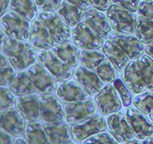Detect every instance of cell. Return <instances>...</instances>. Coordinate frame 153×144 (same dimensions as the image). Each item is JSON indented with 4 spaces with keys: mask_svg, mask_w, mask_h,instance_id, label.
Wrapping results in <instances>:
<instances>
[{
    "mask_svg": "<svg viewBox=\"0 0 153 144\" xmlns=\"http://www.w3.org/2000/svg\"><path fill=\"white\" fill-rule=\"evenodd\" d=\"M1 52L9 58L16 71L28 69L38 61L36 51L25 41L8 37L1 45Z\"/></svg>",
    "mask_w": 153,
    "mask_h": 144,
    "instance_id": "cell-1",
    "label": "cell"
},
{
    "mask_svg": "<svg viewBox=\"0 0 153 144\" xmlns=\"http://www.w3.org/2000/svg\"><path fill=\"white\" fill-rule=\"evenodd\" d=\"M106 15L114 31L124 34L135 33L137 21L135 12L113 4L106 11Z\"/></svg>",
    "mask_w": 153,
    "mask_h": 144,
    "instance_id": "cell-2",
    "label": "cell"
},
{
    "mask_svg": "<svg viewBox=\"0 0 153 144\" xmlns=\"http://www.w3.org/2000/svg\"><path fill=\"white\" fill-rule=\"evenodd\" d=\"M38 61L57 82H63L73 77V68L56 55L51 49L41 51L38 55Z\"/></svg>",
    "mask_w": 153,
    "mask_h": 144,
    "instance_id": "cell-3",
    "label": "cell"
},
{
    "mask_svg": "<svg viewBox=\"0 0 153 144\" xmlns=\"http://www.w3.org/2000/svg\"><path fill=\"white\" fill-rule=\"evenodd\" d=\"M37 19L48 30L55 43H66L71 41V29L57 12L42 11Z\"/></svg>",
    "mask_w": 153,
    "mask_h": 144,
    "instance_id": "cell-4",
    "label": "cell"
},
{
    "mask_svg": "<svg viewBox=\"0 0 153 144\" xmlns=\"http://www.w3.org/2000/svg\"><path fill=\"white\" fill-rule=\"evenodd\" d=\"M30 22L12 10L1 16V26L8 37L22 41L29 39Z\"/></svg>",
    "mask_w": 153,
    "mask_h": 144,
    "instance_id": "cell-5",
    "label": "cell"
},
{
    "mask_svg": "<svg viewBox=\"0 0 153 144\" xmlns=\"http://www.w3.org/2000/svg\"><path fill=\"white\" fill-rule=\"evenodd\" d=\"M103 39L84 21L71 28V41L80 49L99 50L103 47Z\"/></svg>",
    "mask_w": 153,
    "mask_h": 144,
    "instance_id": "cell-6",
    "label": "cell"
},
{
    "mask_svg": "<svg viewBox=\"0 0 153 144\" xmlns=\"http://www.w3.org/2000/svg\"><path fill=\"white\" fill-rule=\"evenodd\" d=\"M63 107L65 110V120L70 126L83 121L98 112L95 100L91 97L77 102L65 103Z\"/></svg>",
    "mask_w": 153,
    "mask_h": 144,
    "instance_id": "cell-7",
    "label": "cell"
},
{
    "mask_svg": "<svg viewBox=\"0 0 153 144\" xmlns=\"http://www.w3.org/2000/svg\"><path fill=\"white\" fill-rule=\"evenodd\" d=\"M102 114H95L71 127L74 140L82 143L91 136L106 131L107 128L106 117Z\"/></svg>",
    "mask_w": 153,
    "mask_h": 144,
    "instance_id": "cell-8",
    "label": "cell"
},
{
    "mask_svg": "<svg viewBox=\"0 0 153 144\" xmlns=\"http://www.w3.org/2000/svg\"><path fill=\"white\" fill-rule=\"evenodd\" d=\"M124 114L137 139L143 140L153 135V122L146 113L136 107H127Z\"/></svg>",
    "mask_w": 153,
    "mask_h": 144,
    "instance_id": "cell-9",
    "label": "cell"
},
{
    "mask_svg": "<svg viewBox=\"0 0 153 144\" xmlns=\"http://www.w3.org/2000/svg\"><path fill=\"white\" fill-rule=\"evenodd\" d=\"M41 120L43 123H58L65 120V110L57 95L40 94Z\"/></svg>",
    "mask_w": 153,
    "mask_h": 144,
    "instance_id": "cell-10",
    "label": "cell"
},
{
    "mask_svg": "<svg viewBox=\"0 0 153 144\" xmlns=\"http://www.w3.org/2000/svg\"><path fill=\"white\" fill-rule=\"evenodd\" d=\"M38 94H51L56 92L57 84L48 71L38 61L27 69Z\"/></svg>",
    "mask_w": 153,
    "mask_h": 144,
    "instance_id": "cell-11",
    "label": "cell"
},
{
    "mask_svg": "<svg viewBox=\"0 0 153 144\" xmlns=\"http://www.w3.org/2000/svg\"><path fill=\"white\" fill-rule=\"evenodd\" d=\"M94 100L99 113L105 116L120 110L123 106L118 90L114 85L110 84L105 85L102 90L96 94Z\"/></svg>",
    "mask_w": 153,
    "mask_h": 144,
    "instance_id": "cell-12",
    "label": "cell"
},
{
    "mask_svg": "<svg viewBox=\"0 0 153 144\" xmlns=\"http://www.w3.org/2000/svg\"><path fill=\"white\" fill-rule=\"evenodd\" d=\"M106 120L107 129L120 143H126L136 138L132 127L123 112L119 110L110 113L106 116Z\"/></svg>",
    "mask_w": 153,
    "mask_h": 144,
    "instance_id": "cell-13",
    "label": "cell"
},
{
    "mask_svg": "<svg viewBox=\"0 0 153 144\" xmlns=\"http://www.w3.org/2000/svg\"><path fill=\"white\" fill-rule=\"evenodd\" d=\"M73 78L91 96H95L105 86V83L98 76L95 70L84 65H77L74 70Z\"/></svg>",
    "mask_w": 153,
    "mask_h": 144,
    "instance_id": "cell-14",
    "label": "cell"
},
{
    "mask_svg": "<svg viewBox=\"0 0 153 144\" xmlns=\"http://www.w3.org/2000/svg\"><path fill=\"white\" fill-rule=\"evenodd\" d=\"M108 38L117 43L128 54L130 60H136L145 51L144 44L133 34L120 33L113 30Z\"/></svg>",
    "mask_w": 153,
    "mask_h": 144,
    "instance_id": "cell-15",
    "label": "cell"
},
{
    "mask_svg": "<svg viewBox=\"0 0 153 144\" xmlns=\"http://www.w3.org/2000/svg\"><path fill=\"white\" fill-rule=\"evenodd\" d=\"M0 126L14 137H23L26 129V120L16 108L1 111Z\"/></svg>",
    "mask_w": 153,
    "mask_h": 144,
    "instance_id": "cell-16",
    "label": "cell"
},
{
    "mask_svg": "<svg viewBox=\"0 0 153 144\" xmlns=\"http://www.w3.org/2000/svg\"><path fill=\"white\" fill-rule=\"evenodd\" d=\"M121 78L134 95L148 90L137 61L135 60H131L121 71Z\"/></svg>",
    "mask_w": 153,
    "mask_h": 144,
    "instance_id": "cell-17",
    "label": "cell"
},
{
    "mask_svg": "<svg viewBox=\"0 0 153 144\" xmlns=\"http://www.w3.org/2000/svg\"><path fill=\"white\" fill-rule=\"evenodd\" d=\"M56 95L63 104L84 101L91 97L74 79L61 82L56 90Z\"/></svg>",
    "mask_w": 153,
    "mask_h": 144,
    "instance_id": "cell-18",
    "label": "cell"
},
{
    "mask_svg": "<svg viewBox=\"0 0 153 144\" xmlns=\"http://www.w3.org/2000/svg\"><path fill=\"white\" fill-rule=\"evenodd\" d=\"M29 43L36 51L49 50L54 45V41L48 30L39 19H35L31 25Z\"/></svg>",
    "mask_w": 153,
    "mask_h": 144,
    "instance_id": "cell-19",
    "label": "cell"
},
{
    "mask_svg": "<svg viewBox=\"0 0 153 144\" xmlns=\"http://www.w3.org/2000/svg\"><path fill=\"white\" fill-rule=\"evenodd\" d=\"M83 21L91 26L103 38H108L113 29L106 15H104L102 11L93 6L84 11Z\"/></svg>",
    "mask_w": 153,
    "mask_h": 144,
    "instance_id": "cell-20",
    "label": "cell"
},
{
    "mask_svg": "<svg viewBox=\"0 0 153 144\" xmlns=\"http://www.w3.org/2000/svg\"><path fill=\"white\" fill-rule=\"evenodd\" d=\"M38 94H31L18 97L16 109L27 122L41 120L40 103Z\"/></svg>",
    "mask_w": 153,
    "mask_h": 144,
    "instance_id": "cell-21",
    "label": "cell"
},
{
    "mask_svg": "<svg viewBox=\"0 0 153 144\" xmlns=\"http://www.w3.org/2000/svg\"><path fill=\"white\" fill-rule=\"evenodd\" d=\"M51 143H71L73 136L71 128L66 121L58 123H44Z\"/></svg>",
    "mask_w": 153,
    "mask_h": 144,
    "instance_id": "cell-22",
    "label": "cell"
},
{
    "mask_svg": "<svg viewBox=\"0 0 153 144\" xmlns=\"http://www.w3.org/2000/svg\"><path fill=\"white\" fill-rule=\"evenodd\" d=\"M102 51L118 71H122L130 61L128 54L117 43L109 38L103 43Z\"/></svg>",
    "mask_w": 153,
    "mask_h": 144,
    "instance_id": "cell-23",
    "label": "cell"
},
{
    "mask_svg": "<svg viewBox=\"0 0 153 144\" xmlns=\"http://www.w3.org/2000/svg\"><path fill=\"white\" fill-rule=\"evenodd\" d=\"M12 92L16 97L35 94V86L27 71H19L9 85Z\"/></svg>",
    "mask_w": 153,
    "mask_h": 144,
    "instance_id": "cell-24",
    "label": "cell"
},
{
    "mask_svg": "<svg viewBox=\"0 0 153 144\" xmlns=\"http://www.w3.org/2000/svg\"><path fill=\"white\" fill-rule=\"evenodd\" d=\"M51 49L56 55L58 56L70 67L75 68L77 66L80 48H79L73 42L62 44L55 43Z\"/></svg>",
    "mask_w": 153,
    "mask_h": 144,
    "instance_id": "cell-25",
    "label": "cell"
},
{
    "mask_svg": "<svg viewBox=\"0 0 153 144\" xmlns=\"http://www.w3.org/2000/svg\"><path fill=\"white\" fill-rule=\"evenodd\" d=\"M84 11H82L76 5L63 0L58 9L57 13L59 15L63 21L69 27H74L83 20Z\"/></svg>",
    "mask_w": 153,
    "mask_h": 144,
    "instance_id": "cell-26",
    "label": "cell"
},
{
    "mask_svg": "<svg viewBox=\"0 0 153 144\" xmlns=\"http://www.w3.org/2000/svg\"><path fill=\"white\" fill-rule=\"evenodd\" d=\"M9 8L28 22H33L38 15V8L35 0H11Z\"/></svg>",
    "mask_w": 153,
    "mask_h": 144,
    "instance_id": "cell-27",
    "label": "cell"
},
{
    "mask_svg": "<svg viewBox=\"0 0 153 144\" xmlns=\"http://www.w3.org/2000/svg\"><path fill=\"white\" fill-rule=\"evenodd\" d=\"M25 137L28 143H51L44 123L39 120L28 122L25 132Z\"/></svg>",
    "mask_w": 153,
    "mask_h": 144,
    "instance_id": "cell-28",
    "label": "cell"
},
{
    "mask_svg": "<svg viewBox=\"0 0 153 144\" xmlns=\"http://www.w3.org/2000/svg\"><path fill=\"white\" fill-rule=\"evenodd\" d=\"M106 57L104 53L99 50L80 49L78 55V61L80 64L90 69L95 70Z\"/></svg>",
    "mask_w": 153,
    "mask_h": 144,
    "instance_id": "cell-29",
    "label": "cell"
},
{
    "mask_svg": "<svg viewBox=\"0 0 153 144\" xmlns=\"http://www.w3.org/2000/svg\"><path fill=\"white\" fill-rule=\"evenodd\" d=\"M135 35L144 45L153 41V20L139 16L136 21Z\"/></svg>",
    "mask_w": 153,
    "mask_h": 144,
    "instance_id": "cell-30",
    "label": "cell"
},
{
    "mask_svg": "<svg viewBox=\"0 0 153 144\" xmlns=\"http://www.w3.org/2000/svg\"><path fill=\"white\" fill-rule=\"evenodd\" d=\"M147 89L153 91V58L143 54L136 59Z\"/></svg>",
    "mask_w": 153,
    "mask_h": 144,
    "instance_id": "cell-31",
    "label": "cell"
},
{
    "mask_svg": "<svg viewBox=\"0 0 153 144\" xmlns=\"http://www.w3.org/2000/svg\"><path fill=\"white\" fill-rule=\"evenodd\" d=\"M95 71L106 84L113 83L114 81L118 78V71L107 57H106L103 62L96 68Z\"/></svg>",
    "mask_w": 153,
    "mask_h": 144,
    "instance_id": "cell-32",
    "label": "cell"
},
{
    "mask_svg": "<svg viewBox=\"0 0 153 144\" xmlns=\"http://www.w3.org/2000/svg\"><path fill=\"white\" fill-rule=\"evenodd\" d=\"M132 104L146 115H149L153 108V91L146 90L144 92L136 94L132 98Z\"/></svg>",
    "mask_w": 153,
    "mask_h": 144,
    "instance_id": "cell-33",
    "label": "cell"
},
{
    "mask_svg": "<svg viewBox=\"0 0 153 144\" xmlns=\"http://www.w3.org/2000/svg\"><path fill=\"white\" fill-rule=\"evenodd\" d=\"M1 86H9L10 82L16 75L13 68L9 58L3 53H1Z\"/></svg>",
    "mask_w": 153,
    "mask_h": 144,
    "instance_id": "cell-34",
    "label": "cell"
},
{
    "mask_svg": "<svg viewBox=\"0 0 153 144\" xmlns=\"http://www.w3.org/2000/svg\"><path fill=\"white\" fill-rule=\"evenodd\" d=\"M82 143H110L118 144L120 143L116 137L109 131V132H100L91 136L87 140L82 142Z\"/></svg>",
    "mask_w": 153,
    "mask_h": 144,
    "instance_id": "cell-35",
    "label": "cell"
},
{
    "mask_svg": "<svg viewBox=\"0 0 153 144\" xmlns=\"http://www.w3.org/2000/svg\"><path fill=\"white\" fill-rule=\"evenodd\" d=\"M113 85L116 89L118 90L123 107H127L131 106V104H132V94L129 90V89L126 87V85L124 84V82L123 81L122 78H117V80L113 82Z\"/></svg>",
    "mask_w": 153,
    "mask_h": 144,
    "instance_id": "cell-36",
    "label": "cell"
},
{
    "mask_svg": "<svg viewBox=\"0 0 153 144\" xmlns=\"http://www.w3.org/2000/svg\"><path fill=\"white\" fill-rule=\"evenodd\" d=\"M15 94L12 92L9 87L1 86V111H5L14 107L16 104Z\"/></svg>",
    "mask_w": 153,
    "mask_h": 144,
    "instance_id": "cell-37",
    "label": "cell"
},
{
    "mask_svg": "<svg viewBox=\"0 0 153 144\" xmlns=\"http://www.w3.org/2000/svg\"><path fill=\"white\" fill-rule=\"evenodd\" d=\"M38 9L45 12L57 11L62 0H35Z\"/></svg>",
    "mask_w": 153,
    "mask_h": 144,
    "instance_id": "cell-38",
    "label": "cell"
},
{
    "mask_svg": "<svg viewBox=\"0 0 153 144\" xmlns=\"http://www.w3.org/2000/svg\"><path fill=\"white\" fill-rule=\"evenodd\" d=\"M138 14L148 19H153V0H143L138 6Z\"/></svg>",
    "mask_w": 153,
    "mask_h": 144,
    "instance_id": "cell-39",
    "label": "cell"
},
{
    "mask_svg": "<svg viewBox=\"0 0 153 144\" xmlns=\"http://www.w3.org/2000/svg\"><path fill=\"white\" fill-rule=\"evenodd\" d=\"M113 2L131 12H136L138 10L140 0H113Z\"/></svg>",
    "mask_w": 153,
    "mask_h": 144,
    "instance_id": "cell-40",
    "label": "cell"
},
{
    "mask_svg": "<svg viewBox=\"0 0 153 144\" xmlns=\"http://www.w3.org/2000/svg\"><path fill=\"white\" fill-rule=\"evenodd\" d=\"M89 2L93 7L105 12L110 7L113 0H89Z\"/></svg>",
    "mask_w": 153,
    "mask_h": 144,
    "instance_id": "cell-41",
    "label": "cell"
},
{
    "mask_svg": "<svg viewBox=\"0 0 153 144\" xmlns=\"http://www.w3.org/2000/svg\"><path fill=\"white\" fill-rule=\"evenodd\" d=\"M0 135H1V141L0 142L2 144L12 143L13 140L15 138L12 134H9L8 131L4 130L3 128H1V130H0Z\"/></svg>",
    "mask_w": 153,
    "mask_h": 144,
    "instance_id": "cell-42",
    "label": "cell"
},
{
    "mask_svg": "<svg viewBox=\"0 0 153 144\" xmlns=\"http://www.w3.org/2000/svg\"><path fill=\"white\" fill-rule=\"evenodd\" d=\"M65 1L76 5L84 12L87 10L88 8H90V5H91L89 0H65Z\"/></svg>",
    "mask_w": 153,
    "mask_h": 144,
    "instance_id": "cell-43",
    "label": "cell"
},
{
    "mask_svg": "<svg viewBox=\"0 0 153 144\" xmlns=\"http://www.w3.org/2000/svg\"><path fill=\"white\" fill-rule=\"evenodd\" d=\"M11 0H0V5H1V16H3L5 12H8L9 7L10 6Z\"/></svg>",
    "mask_w": 153,
    "mask_h": 144,
    "instance_id": "cell-44",
    "label": "cell"
},
{
    "mask_svg": "<svg viewBox=\"0 0 153 144\" xmlns=\"http://www.w3.org/2000/svg\"><path fill=\"white\" fill-rule=\"evenodd\" d=\"M145 52L146 54H148L152 58H153V41L146 44L145 46Z\"/></svg>",
    "mask_w": 153,
    "mask_h": 144,
    "instance_id": "cell-45",
    "label": "cell"
},
{
    "mask_svg": "<svg viewBox=\"0 0 153 144\" xmlns=\"http://www.w3.org/2000/svg\"><path fill=\"white\" fill-rule=\"evenodd\" d=\"M12 143L14 144H21V143H28V140L25 137L23 138L22 137H15L14 140H13V142Z\"/></svg>",
    "mask_w": 153,
    "mask_h": 144,
    "instance_id": "cell-46",
    "label": "cell"
},
{
    "mask_svg": "<svg viewBox=\"0 0 153 144\" xmlns=\"http://www.w3.org/2000/svg\"><path fill=\"white\" fill-rule=\"evenodd\" d=\"M142 143H146V144H153V135L151 137L146 138V139L143 140H142Z\"/></svg>",
    "mask_w": 153,
    "mask_h": 144,
    "instance_id": "cell-47",
    "label": "cell"
},
{
    "mask_svg": "<svg viewBox=\"0 0 153 144\" xmlns=\"http://www.w3.org/2000/svg\"><path fill=\"white\" fill-rule=\"evenodd\" d=\"M6 33L5 32V31L3 30V28H1V45H2V44L4 43V42L5 41V39L7 38H5V36H6Z\"/></svg>",
    "mask_w": 153,
    "mask_h": 144,
    "instance_id": "cell-48",
    "label": "cell"
},
{
    "mask_svg": "<svg viewBox=\"0 0 153 144\" xmlns=\"http://www.w3.org/2000/svg\"><path fill=\"white\" fill-rule=\"evenodd\" d=\"M149 117H150V119H151L152 121L153 122V108H152V110L151 112H150V113H149Z\"/></svg>",
    "mask_w": 153,
    "mask_h": 144,
    "instance_id": "cell-49",
    "label": "cell"
},
{
    "mask_svg": "<svg viewBox=\"0 0 153 144\" xmlns=\"http://www.w3.org/2000/svg\"><path fill=\"white\" fill-rule=\"evenodd\" d=\"M146 1H148V0H146Z\"/></svg>",
    "mask_w": 153,
    "mask_h": 144,
    "instance_id": "cell-50",
    "label": "cell"
},
{
    "mask_svg": "<svg viewBox=\"0 0 153 144\" xmlns=\"http://www.w3.org/2000/svg\"><path fill=\"white\" fill-rule=\"evenodd\" d=\"M152 20H153V19H152Z\"/></svg>",
    "mask_w": 153,
    "mask_h": 144,
    "instance_id": "cell-51",
    "label": "cell"
}]
</instances>
